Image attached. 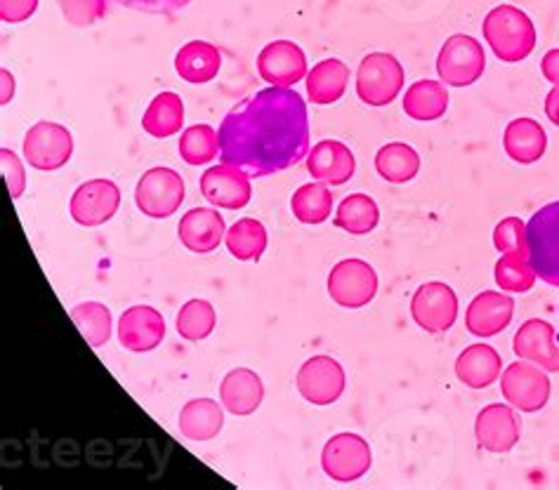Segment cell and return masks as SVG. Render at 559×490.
I'll return each instance as SVG.
<instances>
[{
    "label": "cell",
    "instance_id": "obj_41",
    "mask_svg": "<svg viewBox=\"0 0 559 490\" xmlns=\"http://www.w3.org/2000/svg\"><path fill=\"white\" fill-rule=\"evenodd\" d=\"M111 3L128 8V10H138V12H150V14H170L187 8L191 0H111Z\"/></svg>",
    "mask_w": 559,
    "mask_h": 490
},
{
    "label": "cell",
    "instance_id": "obj_16",
    "mask_svg": "<svg viewBox=\"0 0 559 490\" xmlns=\"http://www.w3.org/2000/svg\"><path fill=\"white\" fill-rule=\"evenodd\" d=\"M201 196L215 207L241 211L253 199V187L243 170L223 163V166H213L201 175Z\"/></svg>",
    "mask_w": 559,
    "mask_h": 490
},
{
    "label": "cell",
    "instance_id": "obj_43",
    "mask_svg": "<svg viewBox=\"0 0 559 490\" xmlns=\"http://www.w3.org/2000/svg\"><path fill=\"white\" fill-rule=\"evenodd\" d=\"M540 73L550 81L552 85H559V48L548 50L546 57L540 59Z\"/></svg>",
    "mask_w": 559,
    "mask_h": 490
},
{
    "label": "cell",
    "instance_id": "obj_21",
    "mask_svg": "<svg viewBox=\"0 0 559 490\" xmlns=\"http://www.w3.org/2000/svg\"><path fill=\"white\" fill-rule=\"evenodd\" d=\"M178 236L187 250L209 255L227 236L225 217L215 207H194L182 215L178 225Z\"/></svg>",
    "mask_w": 559,
    "mask_h": 490
},
{
    "label": "cell",
    "instance_id": "obj_20",
    "mask_svg": "<svg viewBox=\"0 0 559 490\" xmlns=\"http://www.w3.org/2000/svg\"><path fill=\"white\" fill-rule=\"evenodd\" d=\"M512 349L524 361L540 366L546 373H559V347L555 343L552 323L540 319H528L514 333Z\"/></svg>",
    "mask_w": 559,
    "mask_h": 490
},
{
    "label": "cell",
    "instance_id": "obj_15",
    "mask_svg": "<svg viewBox=\"0 0 559 490\" xmlns=\"http://www.w3.org/2000/svg\"><path fill=\"white\" fill-rule=\"evenodd\" d=\"M475 437H477L479 449H484L487 453H496V455L510 453L522 439L520 415L514 413L512 406L489 404L477 415Z\"/></svg>",
    "mask_w": 559,
    "mask_h": 490
},
{
    "label": "cell",
    "instance_id": "obj_23",
    "mask_svg": "<svg viewBox=\"0 0 559 490\" xmlns=\"http://www.w3.org/2000/svg\"><path fill=\"white\" fill-rule=\"evenodd\" d=\"M506 154L522 166H534L548 148V132L534 118H514L503 132Z\"/></svg>",
    "mask_w": 559,
    "mask_h": 490
},
{
    "label": "cell",
    "instance_id": "obj_1",
    "mask_svg": "<svg viewBox=\"0 0 559 490\" xmlns=\"http://www.w3.org/2000/svg\"><path fill=\"white\" fill-rule=\"evenodd\" d=\"M219 160L248 177H270L310 154V113L290 87H264L241 99L217 130Z\"/></svg>",
    "mask_w": 559,
    "mask_h": 490
},
{
    "label": "cell",
    "instance_id": "obj_22",
    "mask_svg": "<svg viewBox=\"0 0 559 490\" xmlns=\"http://www.w3.org/2000/svg\"><path fill=\"white\" fill-rule=\"evenodd\" d=\"M264 398L262 378L250 368H234L219 382V401L227 413L237 418L253 415Z\"/></svg>",
    "mask_w": 559,
    "mask_h": 490
},
{
    "label": "cell",
    "instance_id": "obj_17",
    "mask_svg": "<svg viewBox=\"0 0 559 490\" xmlns=\"http://www.w3.org/2000/svg\"><path fill=\"white\" fill-rule=\"evenodd\" d=\"M514 314V300L506 292L484 290L479 292L473 302H469L465 311V328L469 335L489 339L503 333L512 323Z\"/></svg>",
    "mask_w": 559,
    "mask_h": 490
},
{
    "label": "cell",
    "instance_id": "obj_19",
    "mask_svg": "<svg viewBox=\"0 0 559 490\" xmlns=\"http://www.w3.org/2000/svg\"><path fill=\"white\" fill-rule=\"evenodd\" d=\"M307 172L317 182H326L329 187H343L355 177L357 160L347 144L337 140H321L307 154Z\"/></svg>",
    "mask_w": 559,
    "mask_h": 490
},
{
    "label": "cell",
    "instance_id": "obj_24",
    "mask_svg": "<svg viewBox=\"0 0 559 490\" xmlns=\"http://www.w3.org/2000/svg\"><path fill=\"white\" fill-rule=\"evenodd\" d=\"M503 373V359L491 345H469L455 359V375L469 390H487Z\"/></svg>",
    "mask_w": 559,
    "mask_h": 490
},
{
    "label": "cell",
    "instance_id": "obj_26",
    "mask_svg": "<svg viewBox=\"0 0 559 490\" xmlns=\"http://www.w3.org/2000/svg\"><path fill=\"white\" fill-rule=\"evenodd\" d=\"M225 406L213 398H194L180 410V434L187 441H213L225 427Z\"/></svg>",
    "mask_w": 559,
    "mask_h": 490
},
{
    "label": "cell",
    "instance_id": "obj_31",
    "mask_svg": "<svg viewBox=\"0 0 559 490\" xmlns=\"http://www.w3.org/2000/svg\"><path fill=\"white\" fill-rule=\"evenodd\" d=\"M290 211L302 225H323L333 213V191L326 182L302 184L290 199Z\"/></svg>",
    "mask_w": 559,
    "mask_h": 490
},
{
    "label": "cell",
    "instance_id": "obj_7",
    "mask_svg": "<svg viewBox=\"0 0 559 490\" xmlns=\"http://www.w3.org/2000/svg\"><path fill=\"white\" fill-rule=\"evenodd\" d=\"M373 453L371 445L364 437L341 432L326 441L321 451V467L326 471V477L341 483L359 481L361 477L371 471Z\"/></svg>",
    "mask_w": 559,
    "mask_h": 490
},
{
    "label": "cell",
    "instance_id": "obj_8",
    "mask_svg": "<svg viewBox=\"0 0 559 490\" xmlns=\"http://www.w3.org/2000/svg\"><path fill=\"white\" fill-rule=\"evenodd\" d=\"M187 187L180 172L170 168L146 170L135 187V203L140 213L152 219H168L180 211Z\"/></svg>",
    "mask_w": 559,
    "mask_h": 490
},
{
    "label": "cell",
    "instance_id": "obj_3",
    "mask_svg": "<svg viewBox=\"0 0 559 490\" xmlns=\"http://www.w3.org/2000/svg\"><path fill=\"white\" fill-rule=\"evenodd\" d=\"M528 264L536 276L552 288H559V201L543 205L526 222Z\"/></svg>",
    "mask_w": 559,
    "mask_h": 490
},
{
    "label": "cell",
    "instance_id": "obj_35",
    "mask_svg": "<svg viewBox=\"0 0 559 490\" xmlns=\"http://www.w3.org/2000/svg\"><path fill=\"white\" fill-rule=\"evenodd\" d=\"M217 314L215 307L209 300H189L178 311V321H175V328L182 335V339L189 343H201V339L211 337L215 331Z\"/></svg>",
    "mask_w": 559,
    "mask_h": 490
},
{
    "label": "cell",
    "instance_id": "obj_18",
    "mask_svg": "<svg viewBox=\"0 0 559 490\" xmlns=\"http://www.w3.org/2000/svg\"><path fill=\"white\" fill-rule=\"evenodd\" d=\"M119 339L128 351H154L166 339V321L154 307H130L119 321Z\"/></svg>",
    "mask_w": 559,
    "mask_h": 490
},
{
    "label": "cell",
    "instance_id": "obj_5",
    "mask_svg": "<svg viewBox=\"0 0 559 490\" xmlns=\"http://www.w3.org/2000/svg\"><path fill=\"white\" fill-rule=\"evenodd\" d=\"M487 69V55L479 40L467 34H453L447 38L437 57V73L444 85L467 87L475 85Z\"/></svg>",
    "mask_w": 559,
    "mask_h": 490
},
{
    "label": "cell",
    "instance_id": "obj_11",
    "mask_svg": "<svg viewBox=\"0 0 559 490\" xmlns=\"http://www.w3.org/2000/svg\"><path fill=\"white\" fill-rule=\"evenodd\" d=\"M411 316L425 333H447L459 319V297L451 286L441 284V280L423 284L411 297Z\"/></svg>",
    "mask_w": 559,
    "mask_h": 490
},
{
    "label": "cell",
    "instance_id": "obj_2",
    "mask_svg": "<svg viewBox=\"0 0 559 490\" xmlns=\"http://www.w3.org/2000/svg\"><path fill=\"white\" fill-rule=\"evenodd\" d=\"M484 40L506 64H518L536 48V26L532 17L514 5L493 8L481 24Z\"/></svg>",
    "mask_w": 559,
    "mask_h": 490
},
{
    "label": "cell",
    "instance_id": "obj_39",
    "mask_svg": "<svg viewBox=\"0 0 559 490\" xmlns=\"http://www.w3.org/2000/svg\"><path fill=\"white\" fill-rule=\"evenodd\" d=\"M57 3L73 26H91L107 12V0H57Z\"/></svg>",
    "mask_w": 559,
    "mask_h": 490
},
{
    "label": "cell",
    "instance_id": "obj_29",
    "mask_svg": "<svg viewBox=\"0 0 559 490\" xmlns=\"http://www.w3.org/2000/svg\"><path fill=\"white\" fill-rule=\"evenodd\" d=\"M185 126V104L178 93H160L142 116V128L154 140L173 138Z\"/></svg>",
    "mask_w": 559,
    "mask_h": 490
},
{
    "label": "cell",
    "instance_id": "obj_30",
    "mask_svg": "<svg viewBox=\"0 0 559 490\" xmlns=\"http://www.w3.org/2000/svg\"><path fill=\"white\" fill-rule=\"evenodd\" d=\"M376 170L390 184H406L420 172V156L406 142H390L376 154Z\"/></svg>",
    "mask_w": 559,
    "mask_h": 490
},
{
    "label": "cell",
    "instance_id": "obj_38",
    "mask_svg": "<svg viewBox=\"0 0 559 490\" xmlns=\"http://www.w3.org/2000/svg\"><path fill=\"white\" fill-rule=\"evenodd\" d=\"M493 246L500 255L528 260L526 248V222L520 217H503L493 229Z\"/></svg>",
    "mask_w": 559,
    "mask_h": 490
},
{
    "label": "cell",
    "instance_id": "obj_45",
    "mask_svg": "<svg viewBox=\"0 0 559 490\" xmlns=\"http://www.w3.org/2000/svg\"><path fill=\"white\" fill-rule=\"evenodd\" d=\"M0 76H3V97H0V101L8 104L14 97V79L8 69L0 71Z\"/></svg>",
    "mask_w": 559,
    "mask_h": 490
},
{
    "label": "cell",
    "instance_id": "obj_4",
    "mask_svg": "<svg viewBox=\"0 0 559 490\" xmlns=\"http://www.w3.org/2000/svg\"><path fill=\"white\" fill-rule=\"evenodd\" d=\"M406 73L400 59L390 52H371L357 69V95L369 107H388L400 97Z\"/></svg>",
    "mask_w": 559,
    "mask_h": 490
},
{
    "label": "cell",
    "instance_id": "obj_33",
    "mask_svg": "<svg viewBox=\"0 0 559 490\" xmlns=\"http://www.w3.org/2000/svg\"><path fill=\"white\" fill-rule=\"evenodd\" d=\"M380 225V207L366 194H352L343 199L335 213V227L352 236H366Z\"/></svg>",
    "mask_w": 559,
    "mask_h": 490
},
{
    "label": "cell",
    "instance_id": "obj_6",
    "mask_svg": "<svg viewBox=\"0 0 559 490\" xmlns=\"http://www.w3.org/2000/svg\"><path fill=\"white\" fill-rule=\"evenodd\" d=\"M552 384L546 370L532 361H514L500 373V394L512 408L538 413L548 406Z\"/></svg>",
    "mask_w": 559,
    "mask_h": 490
},
{
    "label": "cell",
    "instance_id": "obj_34",
    "mask_svg": "<svg viewBox=\"0 0 559 490\" xmlns=\"http://www.w3.org/2000/svg\"><path fill=\"white\" fill-rule=\"evenodd\" d=\"M71 321L76 323L83 339L93 349L105 347L111 339V311L102 302H81L71 309Z\"/></svg>",
    "mask_w": 559,
    "mask_h": 490
},
{
    "label": "cell",
    "instance_id": "obj_25",
    "mask_svg": "<svg viewBox=\"0 0 559 490\" xmlns=\"http://www.w3.org/2000/svg\"><path fill=\"white\" fill-rule=\"evenodd\" d=\"M223 67V55L205 40H189L175 55V71L180 73V79L191 85L211 83Z\"/></svg>",
    "mask_w": 559,
    "mask_h": 490
},
{
    "label": "cell",
    "instance_id": "obj_32",
    "mask_svg": "<svg viewBox=\"0 0 559 490\" xmlns=\"http://www.w3.org/2000/svg\"><path fill=\"white\" fill-rule=\"evenodd\" d=\"M227 248L239 262H258L267 250V229L260 219L243 217L227 229Z\"/></svg>",
    "mask_w": 559,
    "mask_h": 490
},
{
    "label": "cell",
    "instance_id": "obj_40",
    "mask_svg": "<svg viewBox=\"0 0 559 490\" xmlns=\"http://www.w3.org/2000/svg\"><path fill=\"white\" fill-rule=\"evenodd\" d=\"M0 163H3V175H5V182L10 189V196L12 199H20L26 189V172L20 156L10 152L8 146L0 148Z\"/></svg>",
    "mask_w": 559,
    "mask_h": 490
},
{
    "label": "cell",
    "instance_id": "obj_10",
    "mask_svg": "<svg viewBox=\"0 0 559 490\" xmlns=\"http://www.w3.org/2000/svg\"><path fill=\"white\" fill-rule=\"evenodd\" d=\"M73 156V138L69 128L60 123L40 121L32 126L24 138V158L28 166L40 172H55L64 168Z\"/></svg>",
    "mask_w": 559,
    "mask_h": 490
},
{
    "label": "cell",
    "instance_id": "obj_27",
    "mask_svg": "<svg viewBox=\"0 0 559 490\" xmlns=\"http://www.w3.org/2000/svg\"><path fill=\"white\" fill-rule=\"evenodd\" d=\"M349 85V69L343 59L331 57L323 62L314 64V69L307 73V95H310L312 104L326 107V104H335L343 99Z\"/></svg>",
    "mask_w": 559,
    "mask_h": 490
},
{
    "label": "cell",
    "instance_id": "obj_42",
    "mask_svg": "<svg viewBox=\"0 0 559 490\" xmlns=\"http://www.w3.org/2000/svg\"><path fill=\"white\" fill-rule=\"evenodd\" d=\"M38 10V0H0V20L5 24H20L32 20Z\"/></svg>",
    "mask_w": 559,
    "mask_h": 490
},
{
    "label": "cell",
    "instance_id": "obj_37",
    "mask_svg": "<svg viewBox=\"0 0 559 490\" xmlns=\"http://www.w3.org/2000/svg\"><path fill=\"white\" fill-rule=\"evenodd\" d=\"M493 276L500 290L506 292H528L536 286V278H538L528 260L512 258V255H500V260L496 262Z\"/></svg>",
    "mask_w": 559,
    "mask_h": 490
},
{
    "label": "cell",
    "instance_id": "obj_28",
    "mask_svg": "<svg viewBox=\"0 0 559 490\" xmlns=\"http://www.w3.org/2000/svg\"><path fill=\"white\" fill-rule=\"evenodd\" d=\"M449 109V91L441 81H416L404 95V111L414 121H439Z\"/></svg>",
    "mask_w": 559,
    "mask_h": 490
},
{
    "label": "cell",
    "instance_id": "obj_12",
    "mask_svg": "<svg viewBox=\"0 0 559 490\" xmlns=\"http://www.w3.org/2000/svg\"><path fill=\"white\" fill-rule=\"evenodd\" d=\"M298 392L314 406H331L345 392V370L333 356H312L298 370Z\"/></svg>",
    "mask_w": 559,
    "mask_h": 490
},
{
    "label": "cell",
    "instance_id": "obj_36",
    "mask_svg": "<svg viewBox=\"0 0 559 490\" xmlns=\"http://www.w3.org/2000/svg\"><path fill=\"white\" fill-rule=\"evenodd\" d=\"M219 156V138L217 130L211 126H191L180 138V158L189 166H205Z\"/></svg>",
    "mask_w": 559,
    "mask_h": 490
},
{
    "label": "cell",
    "instance_id": "obj_13",
    "mask_svg": "<svg viewBox=\"0 0 559 490\" xmlns=\"http://www.w3.org/2000/svg\"><path fill=\"white\" fill-rule=\"evenodd\" d=\"M121 207V189L111 180H91L73 191L69 213L71 219L81 227H102L119 213Z\"/></svg>",
    "mask_w": 559,
    "mask_h": 490
},
{
    "label": "cell",
    "instance_id": "obj_9",
    "mask_svg": "<svg viewBox=\"0 0 559 490\" xmlns=\"http://www.w3.org/2000/svg\"><path fill=\"white\" fill-rule=\"evenodd\" d=\"M329 295L345 309H361L378 295V274L366 260L347 258L331 270Z\"/></svg>",
    "mask_w": 559,
    "mask_h": 490
},
{
    "label": "cell",
    "instance_id": "obj_14",
    "mask_svg": "<svg viewBox=\"0 0 559 490\" xmlns=\"http://www.w3.org/2000/svg\"><path fill=\"white\" fill-rule=\"evenodd\" d=\"M258 73L274 87H293L307 79V55L293 40H274L258 55Z\"/></svg>",
    "mask_w": 559,
    "mask_h": 490
},
{
    "label": "cell",
    "instance_id": "obj_44",
    "mask_svg": "<svg viewBox=\"0 0 559 490\" xmlns=\"http://www.w3.org/2000/svg\"><path fill=\"white\" fill-rule=\"evenodd\" d=\"M546 113L550 121L559 128V85H555L546 97Z\"/></svg>",
    "mask_w": 559,
    "mask_h": 490
}]
</instances>
